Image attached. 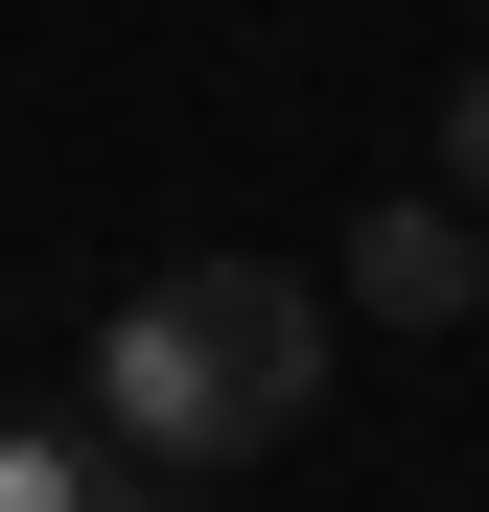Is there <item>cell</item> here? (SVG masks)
<instances>
[{"label": "cell", "instance_id": "1", "mask_svg": "<svg viewBox=\"0 0 489 512\" xmlns=\"http://www.w3.org/2000/svg\"><path fill=\"white\" fill-rule=\"evenodd\" d=\"M303 419H326V303L280 256H163L94 326V443H140V466H257Z\"/></svg>", "mask_w": 489, "mask_h": 512}, {"label": "cell", "instance_id": "3", "mask_svg": "<svg viewBox=\"0 0 489 512\" xmlns=\"http://www.w3.org/2000/svg\"><path fill=\"white\" fill-rule=\"evenodd\" d=\"M0 512H163L140 443H94V419H0Z\"/></svg>", "mask_w": 489, "mask_h": 512}, {"label": "cell", "instance_id": "4", "mask_svg": "<svg viewBox=\"0 0 489 512\" xmlns=\"http://www.w3.org/2000/svg\"><path fill=\"white\" fill-rule=\"evenodd\" d=\"M443 187L489 210V70H466V94H443Z\"/></svg>", "mask_w": 489, "mask_h": 512}, {"label": "cell", "instance_id": "2", "mask_svg": "<svg viewBox=\"0 0 489 512\" xmlns=\"http://www.w3.org/2000/svg\"><path fill=\"white\" fill-rule=\"evenodd\" d=\"M350 303H373V326H466V303H489V233H466V187H396V210H350Z\"/></svg>", "mask_w": 489, "mask_h": 512}]
</instances>
